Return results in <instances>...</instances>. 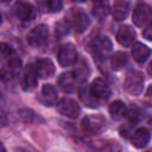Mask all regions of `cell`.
<instances>
[{
	"label": "cell",
	"mask_w": 152,
	"mask_h": 152,
	"mask_svg": "<svg viewBox=\"0 0 152 152\" xmlns=\"http://www.w3.org/2000/svg\"><path fill=\"white\" fill-rule=\"evenodd\" d=\"M106 125V120L102 115H89L82 120V129L87 135L99 134Z\"/></svg>",
	"instance_id": "obj_1"
},
{
	"label": "cell",
	"mask_w": 152,
	"mask_h": 152,
	"mask_svg": "<svg viewBox=\"0 0 152 152\" xmlns=\"http://www.w3.org/2000/svg\"><path fill=\"white\" fill-rule=\"evenodd\" d=\"M49 38V28L46 25H38L30 31L27 34V43L32 48L43 46Z\"/></svg>",
	"instance_id": "obj_2"
},
{
	"label": "cell",
	"mask_w": 152,
	"mask_h": 152,
	"mask_svg": "<svg viewBox=\"0 0 152 152\" xmlns=\"http://www.w3.org/2000/svg\"><path fill=\"white\" fill-rule=\"evenodd\" d=\"M125 89L132 95H139L142 91L144 87V77L139 71H129L125 80Z\"/></svg>",
	"instance_id": "obj_3"
},
{
	"label": "cell",
	"mask_w": 152,
	"mask_h": 152,
	"mask_svg": "<svg viewBox=\"0 0 152 152\" xmlns=\"http://www.w3.org/2000/svg\"><path fill=\"white\" fill-rule=\"evenodd\" d=\"M57 110L62 115L71 118V119H76L81 113L80 104L72 99H63V100H61L59 103L57 104Z\"/></svg>",
	"instance_id": "obj_4"
},
{
	"label": "cell",
	"mask_w": 152,
	"mask_h": 152,
	"mask_svg": "<svg viewBox=\"0 0 152 152\" xmlns=\"http://www.w3.org/2000/svg\"><path fill=\"white\" fill-rule=\"evenodd\" d=\"M93 51L99 59L104 61L112 51V42L107 37H97L93 42Z\"/></svg>",
	"instance_id": "obj_5"
},
{
	"label": "cell",
	"mask_w": 152,
	"mask_h": 152,
	"mask_svg": "<svg viewBox=\"0 0 152 152\" xmlns=\"http://www.w3.org/2000/svg\"><path fill=\"white\" fill-rule=\"evenodd\" d=\"M89 91L94 99L99 100H107L110 96V88L102 78H95L90 84Z\"/></svg>",
	"instance_id": "obj_6"
},
{
	"label": "cell",
	"mask_w": 152,
	"mask_h": 152,
	"mask_svg": "<svg viewBox=\"0 0 152 152\" xmlns=\"http://www.w3.org/2000/svg\"><path fill=\"white\" fill-rule=\"evenodd\" d=\"M77 59V51L72 44H65L58 52V63L62 66H70Z\"/></svg>",
	"instance_id": "obj_7"
},
{
	"label": "cell",
	"mask_w": 152,
	"mask_h": 152,
	"mask_svg": "<svg viewBox=\"0 0 152 152\" xmlns=\"http://www.w3.org/2000/svg\"><path fill=\"white\" fill-rule=\"evenodd\" d=\"M14 15L21 20V21H30L36 17V10L34 7L28 2H17L14 5Z\"/></svg>",
	"instance_id": "obj_8"
},
{
	"label": "cell",
	"mask_w": 152,
	"mask_h": 152,
	"mask_svg": "<svg viewBox=\"0 0 152 152\" xmlns=\"http://www.w3.org/2000/svg\"><path fill=\"white\" fill-rule=\"evenodd\" d=\"M71 23H72L75 31L78 33H82L89 27L90 20L88 18V15L81 8H74V11L71 13Z\"/></svg>",
	"instance_id": "obj_9"
},
{
	"label": "cell",
	"mask_w": 152,
	"mask_h": 152,
	"mask_svg": "<svg viewBox=\"0 0 152 152\" xmlns=\"http://www.w3.org/2000/svg\"><path fill=\"white\" fill-rule=\"evenodd\" d=\"M151 14H152L151 7L148 5H146V4L140 2L134 8V12H133V23L137 26H142V25H145L150 20Z\"/></svg>",
	"instance_id": "obj_10"
},
{
	"label": "cell",
	"mask_w": 152,
	"mask_h": 152,
	"mask_svg": "<svg viewBox=\"0 0 152 152\" xmlns=\"http://www.w3.org/2000/svg\"><path fill=\"white\" fill-rule=\"evenodd\" d=\"M20 68H21V61L18 57L12 56L11 58L7 59L6 65L1 68V77H2V80L6 81V80H10V78L17 76L18 72L20 71Z\"/></svg>",
	"instance_id": "obj_11"
},
{
	"label": "cell",
	"mask_w": 152,
	"mask_h": 152,
	"mask_svg": "<svg viewBox=\"0 0 152 152\" xmlns=\"http://www.w3.org/2000/svg\"><path fill=\"white\" fill-rule=\"evenodd\" d=\"M37 81H38V74H37L36 66L32 64L27 65L23 76V88L26 91L33 90L37 86Z\"/></svg>",
	"instance_id": "obj_12"
},
{
	"label": "cell",
	"mask_w": 152,
	"mask_h": 152,
	"mask_svg": "<svg viewBox=\"0 0 152 152\" xmlns=\"http://www.w3.org/2000/svg\"><path fill=\"white\" fill-rule=\"evenodd\" d=\"M116 39L118 42L124 45V46H131L133 40L135 39V31L128 26V25H124L119 28L118 33H116Z\"/></svg>",
	"instance_id": "obj_13"
},
{
	"label": "cell",
	"mask_w": 152,
	"mask_h": 152,
	"mask_svg": "<svg viewBox=\"0 0 152 152\" xmlns=\"http://www.w3.org/2000/svg\"><path fill=\"white\" fill-rule=\"evenodd\" d=\"M36 70L37 74L40 78H48L51 77L55 72V65L53 63L48 59V58H43V59H38L36 62Z\"/></svg>",
	"instance_id": "obj_14"
},
{
	"label": "cell",
	"mask_w": 152,
	"mask_h": 152,
	"mask_svg": "<svg viewBox=\"0 0 152 152\" xmlns=\"http://www.w3.org/2000/svg\"><path fill=\"white\" fill-rule=\"evenodd\" d=\"M128 12H129V2L128 1L119 0L113 4L112 13H113V17L115 20L121 21V20L126 19V17L128 15Z\"/></svg>",
	"instance_id": "obj_15"
},
{
	"label": "cell",
	"mask_w": 152,
	"mask_h": 152,
	"mask_svg": "<svg viewBox=\"0 0 152 152\" xmlns=\"http://www.w3.org/2000/svg\"><path fill=\"white\" fill-rule=\"evenodd\" d=\"M132 145L137 148L145 147L150 141V132L146 128H139L137 129L132 135Z\"/></svg>",
	"instance_id": "obj_16"
},
{
	"label": "cell",
	"mask_w": 152,
	"mask_h": 152,
	"mask_svg": "<svg viewBox=\"0 0 152 152\" xmlns=\"http://www.w3.org/2000/svg\"><path fill=\"white\" fill-rule=\"evenodd\" d=\"M57 90L52 84H44L42 89V101L45 106H53L57 102Z\"/></svg>",
	"instance_id": "obj_17"
},
{
	"label": "cell",
	"mask_w": 152,
	"mask_h": 152,
	"mask_svg": "<svg viewBox=\"0 0 152 152\" xmlns=\"http://www.w3.org/2000/svg\"><path fill=\"white\" fill-rule=\"evenodd\" d=\"M151 55V50L148 46H146L142 43H137L133 45L132 49V56L138 63H144Z\"/></svg>",
	"instance_id": "obj_18"
},
{
	"label": "cell",
	"mask_w": 152,
	"mask_h": 152,
	"mask_svg": "<svg viewBox=\"0 0 152 152\" xmlns=\"http://www.w3.org/2000/svg\"><path fill=\"white\" fill-rule=\"evenodd\" d=\"M58 84L59 88L65 91V93H70L74 90L75 87V76L72 71H66L61 74V76L58 77Z\"/></svg>",
	"instance_id": "obj_19"
},
{
	"label": "cell",
	"mask_w": 152,
	"mask_h": 152,
	"mask_svg": "<svg viewBox=\"0 0 152 152\" xmlns=\"http://www.w3.org/2000/svg\"><path fill=\"white\" fill-rule=\"evenodd\" d=\"M109 13V6L107 2L103 1H99L95 2L93 6V14L99 19V20H103Z\"/></svg>",
	"instance_id": "obj_20"
},
{
	"label": "cell",
	"mask_w": 152,
	"mask_h": 152,
	"mask_svg": "<svg viewBox=\"0 0 152 152\" xmlns=\"http://www.w3.org/2000/svg\"><path fill=\"white\" fill-rule=\"evenodd\" d=\"M127 63V55L125 52H115L113 56H112V59H110V64H112V68L114 70H120L125 66V64Z\"/></svg>",
	"instance_id": "obj_21"
},
{
	"label": "cell",
	"mask_w": 152,
	"mask_h": 152,
	"mask_svg": "<svg viewBox=\"0 0 152 152\" xmlns=\"http://www.w3.org/2000/svg\"><path fill=\"white\" fill-rule=\"evenodd\" d=\"M109 113L112 115V118L114 119H120L125 115L126 113V106L124 102L121 101H114L110 106H109Z\"/></svg>",
	"instance_id": "obj_22"
},
{
	"label": "cell",
	"mask_w": 152,
	"mask_h": 152,
	"mask_svg": "<svg viewBox=\"0 0 152 152\" xmlns=\"http://www.w3.org/2000/svg\"><path fill=\"white\" fill-rule=\"evenodd\" d=\"M62 6H63V4H62V1H59V0H48V1H42V2H39V7H40L43 11H45V12H51V13L61 11V10H62Z\"/></svg>",
	"instance_id": "obj_23"
},
{
	"label": "cell",
	"mask_w": 152,
	"mask_h": 152,
	"mask_svg": "<svg viewBox=\"0 0 152 152\" xmlns=\"http://www.w3.org/2000/svg\"><path fill=\"white\" fill-rule=\"evenodd\" d=\"M97 152H121V146L115 140L106 141L101 145V147L97 150Z\"/></svg>",
	"instance_id": "obj_24"
},
{
	"label": "cell",
	"mask_w": 152,
	"mask_h": 152,
	"mask_svg": "<svg viewBox=\"0 0 152 152\" xmlns=\"http://www.w3.org/2000/svg\"><path fill=\"white\" fill-rule=\"evenodd\" d=\"M1 56L4 59H8L12 56H14V52H13L12 48L8 46L7 44H1Z\"/></svg>",
	"instance_id": "obj_25"
},
{
	"label": "cell",
	"mask_w": 152,
	"mask_h": 152,
	"mask_svg": "<svg viewBox=\"0 0 152 152\" xmlns=\"http://www.w3.org/2000/svg\"><path fill=\"white\" fill-rule=\"evenodd\" d=\"M142 34H144V37H145L147 40H151V42H152V24H148V25L146 26V28L144 30Z\"/></svg>",
	"instance_id": "obj_26"
},
{
	"label": "cell",
	"mask_w": 152,
	"mask_h": 152,
	"mask_svg": "<svg viewBox=\"0 0 152 152\" xmlns=\"http://www.w3.org/2000/svg\"><path fill=\"white\" fill-rule=\"evenodd\" d=\"M147 95H150V96H152V84L148 87V89H147Z\"/></svg>",
	"instance_id": "obj_27"
},
{
	"label": "cell",
	"mask_w": 152,
	"mask_h": 152,
	"mask_svg": "<svg viewBox=\"0 0 152 152\" xmlns=\"http://www.w3.org/2000/svg\"><path fill=\"white\" fill-rule=\"evenodd\" d=\"M147 71H148V74H150V75H152V62L150 63V65H148V69H147Z\"/></svg>",
	"instance_id": "obj_28"
},
{
	"label": "cell",
	"mask_w": 152,
	"mask_h": 152,
	"mask_svg": "<svg viewBox=\"0 0 152 152\" xmlns=\"http://www.w3.org/2000/svg\"><path fill=\"white\" fill-rule=\"evenodd\" d=\"M1 148H2V151H1V152H6V151H5V147H4V145H1Z\"/></svg>",
	"instance_id": "obj_29"
}]
</instances>
